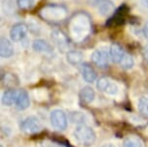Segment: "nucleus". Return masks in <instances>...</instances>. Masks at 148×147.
<instances>
[{"label": "nucleus", "instance_id": "f257e3e1", "mask_svg": "<svg viewBox=\"0 0 148 147\" xmlns=\"http://www.w3.org/2000/svg\"><path fill=\"white\" fill-rule=\"evenodd\" d=\"M74 137L79 144L83 146H90L96 140V133L91 127L82 125L75 130Z\"/></svg>", "mask_w": 148, "mask_h": 147}, {"label": "nucleus", "instance_id": "f03ea898", "mask_svg": "<svg viewBox=\"0 0 148 147\" xmlns=\"http://www.w3.org/2000/svg\"><path fill=\"white\" fill-rule=\"evenodd\" d=\"M51 126L57 131H64L68 126V118L62 109H53L49 115Z\"/></svg>", "mask_w": 148, "mask_h": 147}, {"label": "nucleus", "instance_id": "7ed1b4c3", "mask_svg": "<svg viewBox=\"0 0 148 147\" xmlns=\"http://www.w3.org/2000/svg\"><path fill=\"white\" fill-rule=\"evenodd\" d=\"M43 128L41 121L35 116H29L24 119L21 124V130L26 135H34L39 133Z\"/></svg>", "mask_w": 148, "mask_h": 147}, {"label": "nucleus", "instance_id": "20e7f679", "mask_svg": "<svg viewBox=\"0 0 148 147\" xmlns=\"http://www.w3.org/2000/svg\"><path fill=\"white\" fill-rule=\"evenodd\" d=\"M96 86L100 91L108 94V95H111V96L117 95L119 91L118 85H117L113 80H111L110 79L106 77H100V79L97 80Z\"/></svg>", "mask_w": 148, "mask_h": 147}, {"label": "nucleus", "instance_id": "39448f33", "mask_svg": "<svg viewBox=\"0 0 148 147\" xmlns=\"http://www.w3.org/2000/svg\"><path fill=\"white\" fill-rule=\"evenodd\" d=\"M63 8L59 6H47L42 11V16L47 18V21H54V19H61L65 16V10L61 11Z\"/></svg>", "mask_w": 148, "mask_h": 147}, {"label": "nucleus", "instance_id": "423d86ee", "mask_svg": "<svg viewBox=\"0 0 148 147\" xmlns=\"http://www.w3.org/2000/svg\"><path fill=\"white\" fill-rule=\"evenodd\" d=\"M110 53H108L107 51H101V49H96L93 51V53L91 55V60L97 67L104 69L107 68L108 66V61H110Z\"/></svg>", "mask_w": 148, "mask_h": 147}, {"label": "nucleus", "instance_id": "0eeeda50", "mask_svg": "<svg viewBox=\"0 0 148 147\" xmlns=\"http://www.w3.org/2000/svg\"><path fill=\"white\" fill-rule=\"evenodd\" d=\"M27 30H28V28H27V26L24 23H19L15 24L10 31L11 40H12L13 42L22 41L24 38L26 37Z\"/></svg>", "mask_w": 148, "mask_h": 147}, {"label": "nucleus", "instance_id": "6e6552de", "mask_svg": "<svg viewBox=\"0 0 148 147\" xmlns=\"http://www.w3.org/2000/svg\"><path fill=\"white\" fill-rule=\"evenodd\" d=\"M126 54H127L126 51H124V49H123L122 46L119 45V44L114 43V44H112V45L110 46V60L112 61L113 63L119 64Z\"/></svg>", "mask_w": 148, "mask_h": 147}, {"label": "nucleus", "instance_id": "1a4fd4ad", "mask_svg": "<svg viewBox=\"0 0 148 147\" xmlns=\"http://www.w3.org/2000/svg\"><path fill=\"white\" fill-rule=\"evenodd\" d=\"M51 39L55 43V45H56L61 51H66V49H68V46H69L68 38H67V36L64 34L62 31H60V30H54V31L51 33Z\"/></svg>", "mask_w": 148, "mask_h": 147}, {"label": "nucleus", "instance_id": "9d476101", "mask_svg": "<svg viewBox=\"0 0 148 147\" xmlns=\"http://www.w3.org/2000/svg\"><path fill=\"white\" fill-rule=\"evenodd\" d=\"M32 49L37 52L51 53L53 51V46L43 39H36L32 43Z\"/></svg>", "mask_w": 148, "mask_h": 147}, {"label": "nucleus", "instance_id": "9b49d317", "mask_svg": "<svg viewBox=\"0 0 148 147\" xmlns=\"http://www.w3.org/2000/svg\"><path fill=\"white\" fill-rule=\"evenodd\" d=\"M14 55V46L7 38H1L0 41V56L2 58H10Z\"/></svg>", "mask_w": 148, "mask_h": 147}, {"label": "nucleus", "instance_id": "f8f14e48", "mask_svg": "<svg viewBox=\"0 0 148 147\" xmlns=\"http://www.w3.org/2000/svg\"><path fill=\"white\" fill-rule=\"evenodd\" d=\"M82 75L84 81H86L87 83L94 82L97 77L96 72H95L93 67L91 65H89L88 63H83L82 65Z\"/></svg>", "mask_w": 148, "mask_h": 147}, {"label": "nucleus", "instance_id": "ddd939ff", "mask_svg": "<svg viewBox=\"0 0 148 147\" xmlns=\"http://www.w3.org/2000/svg\"><path fill=\"white\" fill-rule=\"evenodd\" d=\"M114 9H115V6H114L113 1L111 0H101V2L98 5L99 14L103 16H110V14L115 12Z\"/></svg>", "mask_w": 148, "mask_h": 147}, {"label": "nucleus", "instance_id": "4468645a", "mask_svg": "<svg viewBox=\"0 0 148 147\" xmlns=\"http://www.w3.org/2000/svg\"><path fill=\"white\" fill-rule=\"evenodd\" d=\"M29 105H30V99L28 93L25 90H21L18 92V98H16V107L21 110H24L29 107Z\"/></svg>", "mask_w": 148, "mask_h": 147}, {"label": "nucleus", "instance_id": "2eb2a0df", "mask_svg": "<svg viewBox=\"0 0 148 147\" xmlns=\"http://www.w3.org/2000/svg\"><path fill=\"white\" fill-rule=\"evenodd\" d=\"M18 92L15 89H7L4 91L3 95H2V104L4 106L10 107L14 105L16 102V98H18Z\"/></svg>", "mask_w": 148, "mask_h": 147}, {"label": "nucleus", "instance_id": "dca6fc26", "mask_svg": "<svg viewBox=\"0 0 148 147\" xmlns=\"http://www.w3.org/2000/svg\"><path fill=\"white\" fill-rule=\"evenodd\" d=\"M79 99L84 104H91L95 99V91L91 86H84L79 91Z\"/></svg>", "mask_w": 148, "mask_h": 147}, {"label": "nucleus", "instance_id": "f3484780", "mask_svg": "<svg viewBox=\"0 0 148 147\" xmlns=\"http://www.w3.org/2000/svg\"><path fill=\"white\" fill-rule=\"evenodd\" d=\"M66 59L71 65H79L82 62L83 55L77 51H69L66 54Z\"/></svg>", "mask_w": 148, "mask_h": 147}, {"label": "nucleus", "instance_id": "a211bd4d", "mask_svg": "<svg viewBox=\"0 0 148 147\" xmlns=\"http://www.w3.org/2000/svg\"><path fill=\"white\" fill-rule=\"evenodd\" d=\"M123 147H143L142 146L141 140L138 137L130 135L126 137L123 141Z\"/></svg>", "mask_w": 148, "mask_h": 147}, {"label": "nucleus", "instance_id": "6ab92c4d", "mask_svg": "<svg viewBox=\"0 0 148 147\" xmlns=\"http://www.w3.org/2000/svg\"><path fill=\"white\" fill-rule=\"evenodd\" d=\"M138 107L139 112L142 115L148 117V96H142L139 98L138 103Z\"/></svg>", "mask_w": 148, "mask_h": 147}, {"label": "nucleus", "instance_id": "aec40b11", "mask_svg": "<svg viewBox=\"0 0 148 147\" xmlns=\"http://www.w3.org/2000/svg\"><path fill=\"white\" fill-rule=\"evenodd\" d=\"M134 64H135L134 58L128 53L125 55L124 58L122 59V61L119 63L120 67H121L123 70H131V69L134 67Z\"/></svg>", "mask_w": 148, "mask_h": 147}, {"label": "nucleus", "instance_id": "412c9836", "mask_svg": "<svg viewBox=\"0 0 148 147\" xmlns=\"http://www.w3.org/2000/svg\"><path fill=\"white\" fill-rule=\"evenodd\" d=\"M16 4L19 9L29 10L34 6V0H16Z\"/></svg>", "mask_w": 148, "mask_h": 147}, {"label": "nucleus", "instance_id": "4be33fe9", "mask_svg": "<svg viewBox=\"0 0 148 147\" xmlns=\"http://www.w3.org/2000/svg\"><path fill=\"white\" fill-rule=\"evenodd\" d=\"M143 35H144V37L147 39L148 40V21L145 23V24H144V26H143Z\"/></svg>", "mask_w": 148, "mask_h": 147}, {"label": "nucleus", "instance_id": "5701e85b", "mask_svg": "<svg viewBox=\"0 0 148 147\" xmlns=\"http://www.w3.org/2000/svg\"><path fill=\"white\" fill-rule=\"evenodd\" d=\"M101 2V0H87V3L90 5V6H98L99 3Z\"/></svg>", "mask_w": 148, "mask_h": 147}, {"label": "nucleus", "instance_id": "b1692460", "mask_svg": "<svg viewBox=\"0 0 148 147\" xmlns=\"http://www.w3.org/2000/svg\"><path fill=\"white\" fill-rule=\"evenodd\" d=\"M144 56H145V58H146V60L148 61V45L145 46V49H144Z\"/></svg>", "mask_w": 148, "mask_h": 147}, {"label": "nucleus", "instance_id": "393cba45", "mask_svg": "<svg viewBox=\"0 0 148 147\" xmlns=\"http://www.w3.org/2000/svg\"><path fill=\"white\" fill-rule=\"evenodd\" d=\"M141 3L143 4V6L148 9V0H141Z\"/></svg>", "mask_w": 148, "mask_h": 147}, {"label": "nucleus", "instance_id": "a878e982", "mask_svg": "<svg viewBox=\"0 0 148 147\" xmlns=\"http://www.w3.org/2000/svg\"><path fill=\"white\" fill-rule=\"evenodd\" d=\"M102 147H115V146L111 143H107V144H105V145H103Z\"/></svg>", "mask_w": 148, "mask_h": 147}, {"label": "nucleus", "instance_id": "bb28decb", "mask_svg": "<svg viewBox=\"0 0 148 147\" xmlns=\"http://www.w3.org/2000/svg\"><path fill=\"white\" fill-rule=\"evenodd\" d=\"M51 147H57V146H51Z\"/></svg>", "mask_w": 148, "mask_h": 147}, {"label": "nucleus", "instance_id": "cd10ccee", "mask_svg": "<svg viewBox=\"0 0 148 147\" xmlns=\"http://www.w3.org/2000/svg\"><path fill=\"white\" fill-rule=\"evenodd\" d=\"M1 147H3V146H1Z\"/></svg>", "mask_w": 148, "mask_h": 147}]
</instances>
